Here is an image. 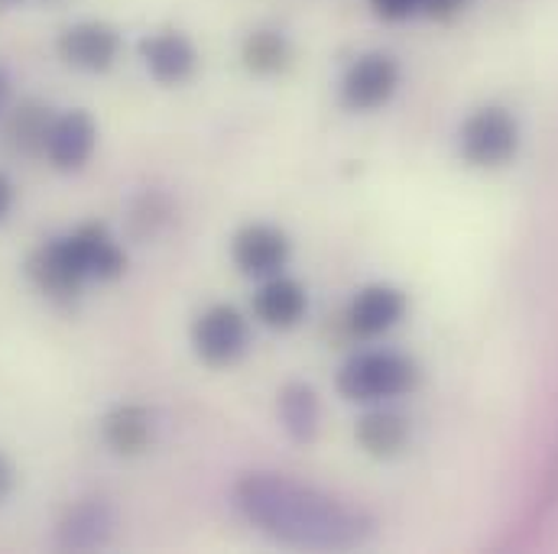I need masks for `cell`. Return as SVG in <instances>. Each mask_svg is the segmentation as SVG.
I'll use <instances>...</instances> for the list:
<instances>
[{
	"label": "cell",
	"instance_id": "4fadbf2b",
	"mask_svg": "<svg viewBox=\"0 0 558 554\" xmlns=\"http://www.w3.org/2000/svg\"><path fill=\"white\" fill-rule=\"evenodd\" d=\"M111 535H114L111 506L101 500H85L65 513V519L59 522L56 542L59 549H69V552H95V549H105Z\"/></svg>",
	"mask_w": 558,
	"mask_h": 554
},
{
	"label": "cell",
	"instance_id": "6da1fadb",
	"mask_svg": "<svg viewBox=\"0 0 558 554\" xmlns=\"http://www.w3.org/2000/svg\"><path fill=\"white\" fill-rule=\"evenodd\" d=\"M238 513L279 545L348 552L374 535V519L312 483H299L286 473H244L234 483Z\"/></svg>",
	"mask_w": 558,
	"mask_h": 554
},
{
	"label": "cell",
	"instance_id": "ffe728a7",
	"mask_svg": "<svg viewBox=\"0 0 558 554\" xmlns=\"http://www.w3.org/2000/svg\"><path fill=\"white\" fill-rule=\"evenodd\" d=\"M371 7L380 20L400 23V20H410L416 10H422V0H371Z\"/></svg>",
	"mask_w": 558,
	"mask_h": 554
},
{
	"label": "cell",
	"instance_id": "8fae6325",
	"mask_svg": "<svg viewBox=\"0 0 558 554\" xmlns=\"http://www.w3.org/2000/svg\"><path fill=\"white\" fill-rule=\"evenodd\" d=\"M26 276L33 279V285L49 295V298H59V301H69L82 292V285L88 279L82 276L75 257H72V247L65 237L59 241H49L43 244L29 260H26Z\"/></svg>",
	"mask_w": 558,
	"mask_h": 554
},
{
	"label": "cell",
	"instance_id": "9c48e42d",
	"mask_svg": "<svg viewBox=\"0 0 558 554\" xmlns=\"http://www.w3.org/2000/svg\"><path fill=\"white\" fill-rule=\"evenodd\" d=\"M95 146H98L95 118L88 111H65V114H56L43 156L59 172H78L92 159Z\"/></svg>",
	"mask_w": 558,
	"mask_h": 554
},
{
	"label": "cell",
	"instance_id": "ba28073f",
	"mask_svg": "<svg viewBox=\"0 0 558 554\" xmlns=\"http://www.w3.org/2000/svg\"><path fill=\"white\" fill-rule=\"evenodd\" d=\"M407 315V295L397 285L377 282L361 288L348 311H344V334L348 337H361V341H374L384 337L387 331H393Z\"/></svg>",
	"mask_w": 558,
	"mask_h": 554
},
{
	"label": "cell",
	"instance_id": "2e32d148",
	"mask_svg": "<svg viewBox=\"0 0 558 554\" xmlns=\"http://www.w3.org/2000/svg\"><path fill=\"white\" fill-rule=\"evenodd\" d=\"M354 438H357V444H361L364 454H371L377 460H390V457H397L407 447V441H410V421L400 416V413L377 409V413H367L364 418H357Z\"/></svg>",
	"mask_w": 558,
	"mask_h": 554
},
{
	"label": "cell",
	"instance_id": "30bf717a",
	"mask_svg": "<svg viewBox=\"0 0 558 554\" xmlns=\"http://www.w3.org/2000/svg\"><path fill=\"white\" fill-rule=\"evenodd\" d=\"M140 59L159 85H185L198 69V52L192 39L179 29H159L140 39Z\"/></svg>",
	"mask_w": 558,
	"mask_h": 554
},
{
	"label": "cell",
	"instance_id": "603a6c76",
	"mask_svg": "<svg viewBox=\"0 0 558 554\" xmlns=\"http://www.w3.org/2000/svg\"><path fill=\"white\" fill-rule=\"evenodd\" d=\"M10 201H13V185H10L7 175H0V218L10 211Z\"/></svg>",
	"mask_w": 558,
	"mask_h": 554
},
{
	"label": "cell",
	"instance_id": "e0dca14e",
	"mask_svg": "<svg viewBox=\"0 0 558 554\" xmlns=\"http://www.w3.org/2000/svg\"><path fill=\"white\" fill-rule=\"evenodd\" d=\"M101 434L114 454L134 457L143 454L153 441V416L143 406H118L105 416Z\"/></svg>",
	"mask_w": 558,
	"mask_h": 554
},
{
	"label": "cell",
	"instance_id": "5bb4252c",
	"mask_svg": "<svg viewBox=\"0 0 558 554\" xmlns=\"http://www.w3.org/2000/svg\"><path fill=\"white\" fill-rule=\"evenodd\" d=\"M308 311V295L305 285L299 279L274 276L264 279V285L254 292V315L260 324L274 328V331H289L295 328Z\"/></svg>",
	"mask_w": 558,
	"mask_h": 554
},
{
	"label": "cell",
	"instance_id": "7402d4cb",
	"mask_svg": "<svg viewBox=\"0 0 558 554\" xmlns=\"http://www.w3.org/2000/svg\"><path fill=\"white\" fill-rule=\"evenodd\" d=\"M464 0H422V10L432 13V16H448L461 7Z\"/></svg>",
	"mask_w": 558,
	"mask_h": 554
},
{
	"label": "cell",
	"instance_id": "cb8c5ba5",
	"mask_svg": "<svg viewBox=\"0 0 558 554\" xmlns=\"http://www.w3.org/2000/svg\"><path fill=\"white\" fill-rule=\"evenodd\" d=\"M3 98H7V78H3V72H0V108H3Z\"/></svg>",
	"mask_w": 558,
	"mask_h": 554
},
{
	"label": "cell",
	"instance_id": "44dd1931",
	"mask_svg": "<svg viewBox=\"0 0 558 554\" xmlns=\"http://www.w3.org/2000/svg\"><path fill=\"white\" fill-rule=\"evenodd\" d=\"M13 483H16V473H13V464L0 454V503L13 493Z\"/></svg>",
	"mask_w": 558,
	"mask_h": 554
},
{
	"label": "cell",
	"instance_id": "d6986e66",
	"mask_svg": "<svg viewBox=\"0 0 558 554\" xmlns=\"http://www.w3.org/2000/svg\"><path fill=\"white\" fill-rule=\"evenodd\" d=\"M241 62L251 75H260V78H270L289 69L292 62V46L286 39V33L270 29V26H260L254 33H247L244 46H241Z\"/></svg>",
	"mask_w": 558,
	"mask_h": 554
},
{
	"label": "cell",
	"instance_id": "5b68a950",
	"mask_svg": "<svg viewBox=\"0 0 558 554\" xmlns=\"http://www.w3.org/2000/svg\"><path fill=\"white\" fill-rule=\"evenodd\" d=\"M400 88V62L390 52H364L357 56L341 78V104L348 111H377Z\"/></svg>",
	"mask_w": 558,
	"mask_h": 554
},
{
	"label": "cell",
	"instance_id": "3957f363",
	"mask_svg": "<svg viewBox=\"0 0 558 554\" xmlns=\"http://www.w3.org/2000/svg\"><path fill=\"white\" fill-rule=\"evenodd\" d=\"M520 149V124L510 111L487 104L477 108L458 134V152L474 169H500Z\"/></svg>",
	"mask_w": 558,
	"mask_h": 554
},
{
	"label": "cell",
	"instance_id": "ac0fdd59",
	"mask_svg": "<svg viewBox=\"0 0 558 554\" xmlns=\"http://www.w3.org/2000/svg\"><path fill=\"white\" fill-rule=\"evenodd\" d=\"M52 121H56V114H52L46 104H39V101H23V104L7 118V127H3L7 146H10L16 156H43Z\"/></svg>",
	"mask_w": 558,
	"mask_h": 554
},
{
	"label": "cell",
	"instance_id": "9a60e30c",
	"mask_svg": "<svg viewBox=\"0 0 558 554\" xmlns=\"http://www.w3.org/2000/svg\"><path fill=\"white\" fill-rule=\"evenodd\" d=\"M277 416L282 431L295 441V444H312L318 438L322 428V403L318 393L305 383H286L279 390Z\"/></svg>",
	"mask_w": 558,
	"mask_h": 554
},
{
	"label": "cell",
	"instance_id": "277c9868",
	"mask_svg": "<svg viewBox=\"0 0 558 554\" xmlns=\"http://www.w3.org/2000/svg\"><path fill=\"white\" fill-rule=\"evenodd\" d=\"M192 350L208 367H234L251 350V324L234 305H211L192 321Z\"/></svg>",
	"mask_w": 558,
	"mask_h": 554
},
{
	"label": "cell",
	"instance_id": "52a82bcc",
	"mask_svg": "<svg viewBox=\"0 0 558 554\" xmlns=\"http://www.w3.org/2000/svg\"><path fill=\"white\" fill-rule=\"evenodd\" d=\"M292 257V244L286 231L274 224H247L231 241V260L238 273L247 279H274L286 270Z\"/></svg>",
	"mask_w": 558,
	"mask_h": 554
},
{
	"label": "cell",
	"instance_id": "7c38bea8",
	"mask_svg": "<svg viewBox=\"0 0 558 554\" xmlns=\"http://www.w3.org/2000/svg\"><path fill=\"white\" fill-rule=\"evenodd\" d=\"M65 241H69V247L75 254V263H78V270H82L85 279L111 282V279L124 276L128 254L111 237V231L105 224H82L78 231L65 234Z\"/></svg>",
	"mask_w": 558,
	"mask_h": 554
},
{
	"label": "cell",
	"instance_id": "7a4b0ae2",
	"mask_svg": "<svg viewBox=\"0 0 558 554\" xmlns=\"http://www.w3.org/2000/svg\"><path fill=\"white\" fill-rule=\"evenodd\" d=\"M338 396L348 403H387L418 386L416 360L393 350H367L338 370Z\"/></svg>",
	"mask_w": 558,
	"mask_h": 554
},
{
	"label": "cell",
	"instance_id": "8992f818",
	"mask_svg": "<svg viewBox=\"0 0 558 554\" xmlns=\"http://www.w3.org/2000/svg\"><path fill=\"white\" fill-rule=\"evenodd\" d=\"M56 52L65 65L78 69V72H108L118 56H121V33L111 23L101 20H82L72 23L59 33L56 39Z\"/></svg>",
	"mask_w": 558,
	"mask_h": 554
}]
</instances>
